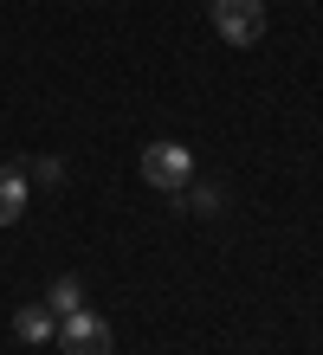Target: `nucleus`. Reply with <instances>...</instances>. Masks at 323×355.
Masks as SVG:
<instances>
[{"label": "nucleus", "mask_w": 323, "mask_h": 355, "mask_svg": "<svg viewBox=\"0 0 323 355\" xmlns=\"http://www.w3.org/2000/svg\"><path fill=\"white\" fill-rule=\"evenodd\" d=\"M46 310H58V317H72V310H84V284L78 278H58L46 291Z\"/></svg>", "instance_id": "6"}, {"label": "nucleus", "mask_w": 323, "mask_h": 355, "mask_svg": "<svg viewBox=\"0 0 323 355\" xmlns=\"http://www.w3.org/2000/svg\"><path fill=\"white\" fill-rule=\"evenodd\" d=\"M13 336H19V343H52V317H46L39 304L13 310Z\"/></svg>", "instance_id": "5"}, {"label": "nucleus", "mask_w": 323, "mask_h": 355, "mask_svg": "<svg viewBox=\"0 0 323 355\" xmlns=\"http://www.w3.org/2000/svg\"><path fill=\"white\" fill-rule=\"evenodd\" d=\"M213 26H220L226 46H252V39H265V0H207Z\"/></svg>", "instance_id": "2"}, {"label": "nucleus", "mask_w": 323, "mask_h": 355, "mask_svg": "<svg viewBox=\"0 0 323 355\" xmlns=\"http://www.w3.org/2000/svg\"><path fill=\"white\" fill-rule=\"evenodd\" d=\"M58 355H110V323L97 310H72L58 323Z\"/></svg>", "instance_id": "3"}, {"label": "nucleus", "mask_w": 323, "mask_h": 355, "mask_svg": "<svg viewBox=\"0 0 323 355\" xmlns=\"http://www.w3.org/2000/svg\"><path fill=\"white\" fill-rule=\"evenodd\" d=\"M26 214V168H0V226Z\"/></svg>", "instance_id": "4"}, {"label": "nucleus", "mask_w": 323, "mask_h": 355, "mask_svg": "<svg viewBox=\"0 0 323 355\" xmlns=\"http://www.w3.org/2000/svg\"><path fill=\"white\" fill-rule=\"evenodd\" d=\"M33 175H39V181L52 187V181H65V162H52V155H39V162H33Z\"/></svg>", "instance_id": "7"}, {"label": "nucleus", "mask_w": 323, "mask_h": 355, "mask_svg": "<svg viewBox=\"0 0 323 355\" xmlns=\"http://www.w3.org/2000/svg\"><path fill=\"white\" fill-rule=\"evenodd\" d=\"M136 168L149 187H162V194H181V187L194 181V149H181V142H142Z\"/></svg>", "instance_id": "1"}]
</instances>
